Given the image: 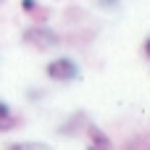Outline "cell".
<instances>
[{
  "instance_id": "1",
  "label": "cell",
  "mask_w": 150,
  "mask_h": 150,
  "mask_svg": "<svg viewBox=\"0 0 150 150\" xmlns=\"http://www.w3.org/2000/svg\"><path fill=\"white\" fill-rule=\"evenodd\" d=\"M45 71L53 82H76L79 79V66L74 58H55L47 63Z\"/></svg>"
},
{
  "instance_id": "2",
  "label": "cell",
  "mask_w": 150,
  "mask_h": 150,
  "mask_svg": "<svg viewBox=\"0 0 150 150\" xmlns=\"http://www.w3.org/2000/svg\"><path fill=\"white\" fill-rule=\"evenodd\" d=\"M24 42L34 45L37 50H47V47H55L58 45V37L47 26H29V29H24Z\"/></svg>"
},
{
  "instance_id": "3",
  "label": "cell",
  "mask_w": 150,
  "mask_h": 150,
  "mask_svg": "<svg viewBox=\"0 0 150 150\" xmlns=\"http://www.w3.org/2000/svg\"><path fill=\"white\" fill-rule=\"evenodd\" d=\"M87 137H90L87 150H111V140L105 137V132H103V129L90 127V129H87Z\"/></svg>"
},
{
  "instance_id": "4",
  "label": "cell",
  "mask_w": 150,
  "mask_h": 150,
  "mask_svg": "<svg viewBox=\"0 0 150 150\" xmlns=\"http://www.w3.org/2000/svg\"><path fill=\"white\" fill-rule=\"evenodd\" d=\"M13 127H16V119H13L11 108H8L5 103H0V132H5V129H13Z\"/></svg>"
},
{
  "instance_id": "5",
  "label": "cell",
  "mask_w": 150,
  "mask_h": 150,
  "mask_svg": "<svg viewBox=\"0 0 150 150\" xmlns=\"http://www.w3.org/2000/svg\"><path fill=\"white\" fill-rule=\"evenodd\" d=\"M5 150H53L45 142H11Z\"/></svg>"
},
{
  "instance_id": "6",
  "label": "cell",
  "mask_w": 150,
  "mask_h": 150,
  "mask_svg": "<svg viewBox=\"0 0 150 150\" xmlns=\"http://www.w3.org/2000/svg\"><path fill=\"white\" fill-rule=\"evenodd\" d=\"M21 8L24 11H37V3L34 0H21Z\"/></svg>"
},
{
  "instance_id": "7",
  "label": "cell",
  "mask_w": 150,
  "mask_h": 150,
  "mask_svg": "<svg viewBox=\"0 0 150 150\" xmlns=\"http://www.w3.org/2000/svg\"><path fill=\"white\" fill-rule=\"evenodd\" d=\"M103 8H119V0H98Z\"/></svg>"
},
{
  "instance_id": "8",
  "label": "cell",
  "mask_w": 150,
  "mask_h": 150,
  "mask_svg": "<svg viewBox=\"0 0 150 150\" xmlns=\"http://www.w3.org/2000/svg\"><path fill=\"white\" fill-rule=\"evenodd\" d=\"M145 55H148V58H150V37H148V40H145Z\"/></svg>"
}]
</instances>
